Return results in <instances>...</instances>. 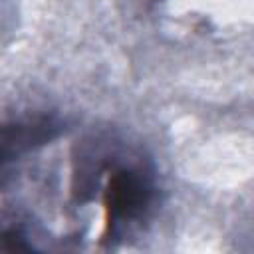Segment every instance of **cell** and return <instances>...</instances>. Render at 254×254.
<instances>
[{"label": "cell", "instance_id": "7a4b0ae2", "mask_svg": "<svg viewBox=\"0 0 254 254\" xmlns=\"http://www.w3.org/2000/svg\"><path fill=\"white\" fill-rule=\"evenodd\" d=\"M54 127L46 121L42 123H32V125H18L12 133V129H4V151H8L12 145L16 147H30L34 143H42L50 137H54Z\"/></svg>", "mask_w": 254, "mask_h": 254}, {"label": "cell", "instance_id": "6da1fadb", "mask_svg": "<svg viewBox=\"0 0 254 254\" xmlns=\"http://www.w3.org/2000/svg\"><path fill=\"white\" fill-rule=\"evenodd\" d=\"M149 198H151L149 183L139 173L127 169L113 173L103 194L105 234L111 232L117 220H127L141 214L143 208L149 204Z\"/></svg>", "mask_w": 254, "mask_h": 254}]
</instances>
